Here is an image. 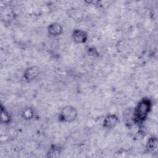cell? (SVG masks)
Segmentation results:
<instances>
[{
	"label": "cell",
	"instance_id": "1",
	"mask_svg": "<svg viewBox=\"0 0 158 158\" xmlns=\"http://www.w3.org/2000/svg\"><path fill=\"white\" fill-rule=\"evenodd\" d=\"M152 107V103L148 98L141 99L133 109V118L135 124L143 123L148 118Z\"/></svg>",
	"mask_w": 158,
	"mask_h": 158
},
{
	"label": "cell",
	"instance_id": "2",
	"mask_svg": "<svg viewBox=\"0 0 158 158\" xmlns=\"http://www.w3.org/2000/svg\"><path fill=\"white\" fill-rule=\"evenodd\" d=\"M78 115L75 107L72 106H66L63 107L59 115V120L61 122L70 123L74 121Z\"/></svg>",
	"mask_w": 158,
	"mask_h": 158
},
{
	"label": "cell",
	"instance_id": "3",
	"mask_svg": "<svg viewBox=\"0 0 158 158\" xmlns=\"http://www.w3.org/2000/svg\"><path fill=\"white\" fill-rule=\"evenodd\" d=\"M40 74V68L38 66L33 65L25 69L23 72V77L27 82H30L36 79Z\"/></svg>",
	"mask_w": 158,
	"mask_h": 158
},
{
	"label": "cell",
	"instance_id": "4",
	"mask_svg": "<svg viewBox=\"0 0 158 158\" xmlns=\"http://www.w3.org/2000/svg\"><path fill=\"white\" fill-rule=\"evenodd\" d=\"M72 37L73 41L77 44H83L85 43L88 38V33L80 29H75L72 33Z\"/></svg>",
	"mask_w": 158,
	"mask_h": 158
},
{
	"label": "cell",
	"instance_id": "5",
	"mask_svg": "<svg viewBox=\"0 0 158 158\" xmlns=\"http://www.w3.org/2000/svg\"><path fill=\"white\" fill-rule=\"evenodd\" d=\"M119 122L117 115L112 114L107 115L103 120L102 126L106 129H111L114 128Z\"/></svg>",
	"mask_w": 158,
	"mask_h": 158
},
{
	"label": "cell",
	"instance_id": "6",
	"mask_svg": "<svg viewBox=\"0 0 158 158\" xmlns=\"http://www.w3.org/2000/svg\"><path fill=\"white\" fill-rule=\"evenodd\" d=\"M47 31L49 35L52 36H57L62 33L63 28L60 23L54 22L48 25Z\"/></svg>",
	"mask_w": 158,
	"mask_h": 158
},
{
	"label": "cell",
	"instance_id": "7",
	"mask_svg": "<svg viewBox=\"0 0 158 158\" xmlns=\"http://www.w3.org/2000/svg\"><path fill=\"white\" fill-rule=\"evenodd\" d=\"M157 143H158V142H157V137H156V136L150 137L148 139V141L146 142V148L148 152H149V153H152V154L157 153V148H158Z\"/></svg>",
	"mask_w": 158,
	"mask_h": 158
},
{
	"label": "cell",
	"instance_id": "8",
	"mask_svg": "<svg viewBox=\"0 0 158 158\" xmlns=\"http://www.w3.org/2000/svg\"><path fill=\"white\" fill-rule=\"evenodd\" d=\"M133 109L129 108L127 109L123 115V121L125 123V125L128 127H131L134 123L133 122Z\"/></svg>",
	"mask_w": 158,
	"mask_h": 158
},
{
	"label": "cell",
	"instance_id": "9",
	"mask_svg": "<svg viewBox=\"0 0 158 158\" xmlns=\"http://www.w3.org/2000/svg\"><path fill=\"white\" fill-rule=\"evenodd\" d=\"M1 122L3 123L7 124L10 122L11 117L9 112L1 105Z\"/></svg>",
	"mask_w": 158,
	"mask_h": 158
},
{
	"label": "cell",
	"instance_id": "10",
	"mask_svg": "<svg viewBox=\"0 0 158 158\" xmlns=\"http://www.w3.org/2000/svg\"><path fill=\"white\" fill-rule=\"evenodd\" d=\"M34 115V110L30 107L25 108L22 112V117L25 120H31L33 118Z\"/></svg>",
	"mask_w": 158,
	"mask_h": 158
},
{
	"label": "cell",
	"instance_id": "11",
	"mask_svg": "<svg viewBox=\"0 0 158 158\" xmlns=\"http://www.w3.org/2000/svg\"><path fill=\"white\" fill-rule=\"evenodd\" d=\"M60 152V151H59V149H58L56 147H54L52 148H51L49 152L48 153L49 154V157H56V154H59Z\"/></svg>",
	"mask_w": 158,
	"mask_h": 158
},
{
	"label": "cell",
	"instance_id": "12",
	"mask_svg": "<svg viewBox=\"0 0 158 158\" xmlns=\"http://www.w3.org/2000/svg\"><path fill=\"white\" fill-rule=\"evenodd\" d=\"M89 54L91 55H92V56H95L96 54V55H98V53L97 52V51L95 50V49H89Z\"/></svg>",
	"mask_w": 158,
	"mask_h": 158
}]
</instances>
